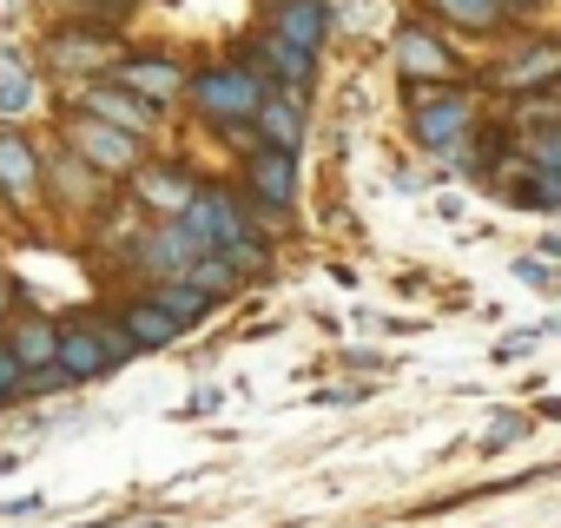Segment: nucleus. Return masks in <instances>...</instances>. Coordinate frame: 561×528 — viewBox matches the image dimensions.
Segmentation results:
<instances>
[{"mask_svg": "<svg viewBox=\"0 0 561 528\" xmlns=\"http://www.w3.org/2000/svg\"><path fill=\"white\" fill-rule=\"evenodd\" d=\"M54 357H60L67 377H100V370L113 364V351H106L100 331H67V337H54Z\"/></svg>", "mask_w": 561, "mask_h": 528, "instance_id": "obj_4", "label": "nucleus"}, {"mask_svg": "<svg viewBox=\"0 0 561 528\" xmlns=\"http://www.w3.org/2000/svg\"><path fill=\"white\" fill-rule=\"evenodd\" d=\"M87 106H93V119H113V126H126V133H133V126H139V133L152 126V106H146L139 93H113V87H93V93H87Z\"/></svg>", "mask_w": 561, "mask_h": 528, "instance_id": "obj_9", "label": "nucleus"}, {"mask_svg": "<svg viewBox=\"0 0 561 528\" xmlns=\"http://www.w3.org/2000/svg\"><path fill=\"white\" fill-rule=\"evenodd\" d=\"M257 54H264V67H271L277 80H305V73H311V54H298V47H285V41H277V34H271V41H264Z\"/></svg>", "mask_w": 561, "mask_h": 528, "instance_id": "obj_15", "label": "nucleus"}, {"mask_svg": "<svg viewBox=\"0 0 561 528\" xmlns=\"http://www.w3.org/2000/svg\"><path fill=\"white\" fill-rule=\"evenodd\" d=\"M462 126H469L462 93H456V100H449V93H436V100H423V106H416V139H423V146H449V139H462Z\"/></svg>", "mask_w": 561, "mask_h": 528, "instance_id": "obj_2", "label": "nucleus"}, {"mask_svg": "<svg viewBox=\"0 0 561 528\" xmlns=\"http://www.w3.org/2000/svg\"><path fill=\"white\" fill-rule=\"evenodd\" d=\"M436 8H443V14H456V21H469V27H489V21H495L489 0H436Z\"/></svg>", "mask_w": 561, "mask_h": 528, "instance_id": "obj_19", "label": "nucleus"}, {"mask_svg": "<svg viewBox=\"0 0 561 528\" xmlns=\"http://www.w3.org/2000/svg\"><path fill=\"white\" fill-rule=\"evenodd\" d=\"M47 357H54V337H47V331H41V324H34V331H27V337H21V344H14V364H34V370H41V364H47Z\"/></svg>", "mask_w": 561, "mask_h": 528, "instance_id": "obj_18", "label": "nucleus"}, {"mask_svg": "<svg viewBox=\"0 0 561 528\" xmlns=\"http://www.w3.org/2000/svg\"><path fill=\"white\" fill-rule=\"evenodd\" d=\"M277 41L311 54L324 41V8H318V0H285V14H277Z\"/></svg>", "mask_w": 561, "mask_h": 528, "instance_id": "obj_5", "label": "nucleus"}, {"mask_svg": "<svg viewBox=\"0 0 561 528\" xmlns=\"http://www.w3.org/2000/svg\"><path fill=\"white\" fill-rule=\"evenodd\" d=\"M251 185H257L271 205H291V192H298V159H291L285 146H264V152L251 159Z\"/></svg>", "mask_w": 561, "mask_h": 528, "instance_id": "obj_3", "label": "nucleus"}, {"mask_svg": "<svg viewBox=\"0 0 561 528\" xmlns=\"http://www.w3.org/2000/svg\"><path fill=\"white\" fill-rule=\"evenodd\" d=\"M119 80H126L133 93H146V100H172V93H179V73H172L165 60H133Z\"/></svg>", "mask_w": 561, "mask_h": 528, "instance_id": "obj_11", "label": "nucleus"}, {"mask_svg": "<svg viewBox=\"0 0 561 528\" xmlns=\"http://www.w3.org/2000/svg\"><path fill=\"white\" fill-rule=\"evenodd\" d=\"M152 305H165V311H172V318H179V324H198V318H205V311H211V298H205V291H198V285H172V291H159V298H152Z\"/></svg>", "mask_w": 561, "mask_h": 528, "instance_id": "obj_16", "label": "nucleus"}, {"mask_svg": "<svg viewBox=\"0 0 561 528\" xmlns=\"http://www.w3.org/2000/svg\"><path fill=\"white\" fill-rule=\"evenodd\" d=\"M198 251H205V244H198V231L179 218L172 231H159V238L146 244V264H152V272H185V264H192Z\"/></svg>", "mask_w": 561, "mask_h": 528, "instance_id": "obj_7", "label": "nucleus"}, {"mask_svg": "<svg viewBox=\"0 0 561 528\" xmlns=\"http://www.w3.org/2000/svg\"><path fill=\"white\" fill-rule=\"evenodd\" d=\"M397 60H403L410 73H423V80H443V73L456 67V60H449V54H443L423 27H403V34H397Z\"/></svg>", "mask_w": 561, "mask_h": 528, "instance_id": "obj_8", "label": "nucleus"}, {"mask_svg": "<svg viewBox=\"0 0 561 528\" xmlns=\"http://www.w3.org/2000/svg\"><path fill=\"white\" fill-rule=\"evenodd\" d=\"M0 185H8V192H34V152L21 139H0Z\"/></svg>", "mask_w": 561, "mask_h": 528, "instance_id": "obj_14", "label": "nucleus"}, {"mask_svg": "<svg viewBox=\"0 0 561 528\" xmlns=\"http://www.w3.org/2000/svg\"><path fill=\"white\" fill-rule=\"evenodd\" d=\"M139 192H146L152 205H165V211H185V198H192V185H185V179H172V172H146V179H139Z\"/></svg>", "mask_w": 561, "mask_h": 528, "instance_id": "obj_17", "label": "nucleus"}, {"mask_svg": "<svg viewBox=\"0 0 561 528\" xmlns=\"http://www.w3.org/2000/svg\"><path fill=\"white\" fill-rule=\"evenodd\" d=\"M554 67H561V54H554V47H541V54H535V60H528V67H515V73H508V80H515V87H528V80H548V73H554Z\"/></svg>", "mask_w": 561, "mask_h": 528, "instance_id": "obj_20", "label": "nucleus"}, {"mask_svg": "<svg viewBox=\"0 0 561 528\" xmlns=\"http://www.w3.org/2000/svg\"><path fill=\"white\" fill-rule=\"evenodd\" d=\"M21 383V364H14V351H0V397H8Z\"/></svg>", "mask_w": 561, "mask_h": 528, "instance_id": "obj_22", "label": "nucleus"}, {"mask_svg": "<svg viewBox=\"0 0 561 528\" xmlns=\"http://www.w3.org/2000/svg\"><path fill=\"white\" fill-rule=\"evenodd\" d=\"M133 344H172L179 337V318L165 311V305H133Z\"/></svg>", "mask_w": 561, "mask_h": 528, "instance_id": "obj_12", "label": "nucleus"}, {"mask_svg": "<svg viewBox=\"0 0 561 528\" xmlns=\"http://www.w3.org/2000/svg\"><path fill=\"white\" fill-rule=\"evenodd\" d=\"M73 139H80V152H93V165H106V172H119V165L133 159V139H126V133H113V126H106V119H93V113L80 119V133H73Z\"/></svg>", "mask_w": 561, "mask_h": 528, "instance_id": "obj_6", "label": "nucleus"}, {"mask_svg": "<svg viewBox=\"0 0 561 528\" xmlns=\"http://www.w3.org/2000/svg\"><path fill=\"white\" fill-rule=\"evenodd\" d=\"M0 305H8V285H0Z\"/></svg>", "mask_w": 561, "mask_h": 528, "instance_id": "obj_23", "label": "nucleus"}, {"mask_svg": "<svg viewBox=\"0 0 561 528\" xmlns=\"http://www.w3.org/2000/svg\"><path fill=\"white\" fill-rule=\"evenodd\" d=\"M192 100L205 106V113H257V100H264V80L257 73H205V80H192Z\"/></svg>", "mask_w": 561, "mask_h": 528, "instance_id": "obj_1", "label": "nucleus"}, {"mask_svg": "<svg viewBox=\"0 0 561 528\" xmlns=\"http://www.w3.org/2000/svg\"><path fill=\"white\" fill-rule=\"evenodd\" d=\"M257 119H264V133L285 146V152L305 139V119H298V106H285V100H257Z\"/></svg>", "mask_w": 561, "mask_h": 528, "instance_id": "obj_13", "label": "nucleus"}, {"mask_svg": "<svg viewBox=\"0 0 561 528\" xmlns=\"http://www.w3.org/2000/svg\"><path fill=\"white\" fill-rule=\"evenodd\" d=\"M41 106V93H34V73L8 54V47H0V113H8V119H21V113H34Z\"/></svg>", "mask_w": 561, "mask_h": 528, "instance_id": "obj_10", "label": "nucleus"}, {"mask_svg": "<svg viewBox=\"0 0 561 528\" xmlns=\"http://www.w3.org/2000/svg\"><path fill=\"white\" fill-rule=\"evenodd\" d=\"M522 278H528L535 291H548V285H554V278H548V264H541V257H522Z\"/></svg>", "mask_w": 561, "mask_h": 528, "instance_id": "obj_21", "label": "nucleus"}]
</instances>
